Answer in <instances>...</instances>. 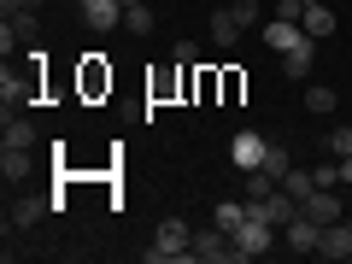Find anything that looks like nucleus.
Wrapping results in <instances>:
<instances>
[{"label":"nucleus","instance_id":"c85d7f7f","mask_svg":"<svg viewBox=\"0 0 352 264\" xmlns=\"http://www.w3.org/2000/svg\"><path fill=\"white\" fill-rule=\"evenodd\" d=\"M12 47H18V30H12V18H6V24H0V53L12 59Z\"/></svg>","mask_w":352,"mask_h":264},{"label":"nucleus","instance_id":"f3484780","mask_svg":"<svg viewBox=\"0 0 352 264\" xmlns=\"http://www.w3.org/2000/svg\"><path fill=\"white\" fill-rule=\"evenodd\" d=\"M294 41H300V24H294V18H270V24H264V47L270 53H288Z\"/></svg>","mask_w":352,"mask_h":264},{"label":"nucleus","instance_id":"412c9836","mask_svg":"<svg viewBox=\"0 0 352 264\" xmlns=\"http://www.w3.org/2000/svg\"><path fill=\"white\" fill-rule=\"evenodd\" d=\"M282 188H288V194H294V200H305V194H311V188H317V176H311V170H300V164H294V170H288V176H282Z\"/></svg>","mask_w":352,"mask_h":264},{"label":"nucleus","instance_id":"2f4dec72","mask_svg":"<svg viewBox=\"0 0 352 264\" xmlns=\"http://www.w3.org/2000/svg\"><path fill=\"white\" fill-rule=\"evenodd\" d=\"M300 6H317V0H300Z\"/></svg>","mask_w":352,"mask_h":264},{"label":"nucleus","instance_id":"393cba45","mask_svg":"<svg viewBox=\"0 0 352 264\" xmlns=\"http://www.w3.org/2000/svg\"><path fill=\"white\" fill-rule=\"evenodd\" d=\"M329 153H335V159H352V124L329 129Z\"/></svg>","mask_w":352,"mask_h":264},{"label":"nucleus","instance_id":"f03ea898","mask_svg":"<svg viewBox=\"0 0 352 264\" xmlns=\"http://www.w3.org/2000/svg\"><path fill=\"white\" fill-rule=\"evenodd\" d=\"M41 65H47V53L41 47H30V71H12V65H6V71H0V100L12 106H36V94H41Z\"/></svg>","mask_w":352,"mask_h":264},{"label":"nucleus","instance_id":"7c9ffc66","mask_svg":"<svg viewBox=\"0 0 352 264\" xmlns=\"http://www.w3.org/2000/svg\"><path fill=\"white\" fill-rule=\"evenodd\" d=\"M340 182H346V188H352V159H340Z\"/></svg>","mask_w":352,"mask_h":264},{"label":"nucleus","instance_id":"423d86ee","mask_svg":"<svg viewBox=\"0 0 352 264\" xmlns=\"http://www.w3.org/2000/svg\"><path fill=\"white\" fill-rule=\"evenodd\" d=\"M311 65H317V36L300 30V41L282 53V76H288V82H311Z\"/></svg>","mask_w":352,"mask_h":264},{"label":"nucleus","instance_id":"1a4fd4ad","mask_svg":"<svg viewBox=\"0 0 352 264\" xmlns=\"http://www.w3.org/2000/svg\"><path fill=\"white\" fill-rule=\"evenodd\" d=\"M124 0H82V24L100 30V36H112V30H124Z\"/></svg>","mask_w":352,"mask_h":264},{"label":"nucleus","instance_id":"20e7f679","mask_svg":"<svg viewBox=\"0 0 352 264\" xmlns=\"http://www.w3.org/2000/svg\"><path fill=\"white\" fill-rule=\"evenodd\" d=\"M47 212H59V206L41 200V194H12V206H6V235H12V229H36Z\"/></svg>","mask_w":352,"mask_h":264},{"label":"nucleus","instance_id":"cd10ccee","mask_svg":"<svg viewBox=\"0 0 352 264\" xmlns=\"http://www.w3.org/2000/svg\"><path fill=\"white\" fill-rule=\"evenodd\" d=\"M170 59H176V65H188V71H194V65H200V47H194V41H176V53H170Z\"/></svg>","mask_w":352,"mask_h":264},{"label":"nucleus","instance_id":"dca6fc26","mask_svg":"<svg viewBox=\"0 0 352 264\" xmlns=\"http://www.w3.org/2000/svg\"><path fill=\"white\" fill-rule=\"evenodd\" d=\"M30 170H36L30 147H0V176H6V182H30Z\"/></svg>","mask_w":352,"mask_h":264},{"label":"nucleus","instance_id":"4be33fe9","mask_svg":"<svg viewBox=\"0 0 352 264\" xmlns=\"http://www.w3.org/2000/svg\"><path fill=\"white\" fill-rule=\"evenodd\" d=\"M264 170H270V176H276V182H282V176L294 170V153H288V147H276V141H270V153H264Z\"/></svg>","mask_w":352,"mask_h":264},{"label":"nucleus","instance_id":"b1692460","mask_svg":"<svg viewBox=\"0 0 352 264\" xmlns=\"http://www.w3.org/2000/svg\"><path fill=\"white\" fill-rule=\"evenodd\" d=\"M12 30H18V41H36L41 36V12H12Z\"/></svg>","mask_w":352,"mask_h":264},{"label":"nucleus","instance_id":"a878e982","mask_svg":"<svg viewBox=\"0 0 352 264\" xmlns=\"http://www.w3.org/2000/svg\"><path fill=\"white\" fill-rule=\"evenodd\" d=\"M317 188H335V182H340V159H329V164H317Z\"/></svg>","mask_w":352,"mask_h":264},{"label":"nucleus","instance_id":"a211bd4d","mask_svg":"<svg viewBox=\"0 0 352 264\" xmlns=\"http://www.w3.org/2000/svg\"><path fill=\"white\" fill-rule=\"evenodd\" d=\"M212 223H217V229H229V235H235V229L247 223V200H217V206H212Z\"/></svg>","mask_w":352,"mask_h":264},{"label":"nucleus","instance_id":"473e14b6","mask_svg":"<svg viewBox=\"0 0 352 264\" xmlns=\"http://www.w3.org/2000/svg\"><path fill=\"white\" fill-rule=\"evenodd\" d=\"M124 6H141V0H124Z\"/></svg>","mask_w":352,"mask_h":264},{"label":"nucleus","instance_id":"0eeeda50","mask_svg":"<svg viewBox=\"0 0 352 264\" xmlns=\"http://www.w3.org/2000/svg\"><path fill=\"white\" fill-rule=\"evenodd\" d=\"M311 258H329V264H346L352 258V223H346V217H340V223H323Z\"/></svg>","mask_w":352,"mask_h":264},{"label":"nucleus","instance_id":"7ed1b4c3","mask_svg":"<svg viewBox=\"0 0 352 264\" xmlns=\"http://www.w3.org/2000/svg\"><path fill=\"white\" fill-rule=\"evenodd\" d=\"M276 235H282V229H270L264 217H247V223H241L235 235H229V241H235V264H247V258H264V252L276 247Z\"/></svg>","mask_w":352,"mask_h":264},{"label":"nucleus","instance_id":"9b49d317","mask_svg":"<svg viewBox=\"0 0 352 264\" xmlns=\"http://www.w3.org/2000/svg\"><path fill=\"white\" fill-rule=\"evenodd\" d=\"M300 30H305V36H317V41H329L340 30V12L329 6V0H317V6H305V12H300Z\"/></svg>","mask_w":352,"mask_h":264},{"label":"nucleus","instance_id":"aec40b11","mask_svg":"<svg viewBox=\"0 0 352 264\" xmlns=\"http://www.w3.org/2000/svg\"><path fill=\"white\" fill-rule=\"evenodd\" d=\"M153 18H159V12L141 0V6H129V12H124V30H129V36H153Z\"/></svg>","mask_w":352,"mask_h":264},{"label":"nucleus","instance_id":"c756f323","mask_svg":"<svg viewBox=\"0 0 352 264\" xmlns=\"http://www.w3.org/2000/svg\"><path fill=\"white\" fill-rule=\"evenodd\" d=\"M36 6H41V0H0V12H6V18H12V12H36Z\"/></svg>","mask_w":352,"mask_h":264},{"label":"nucleus","instance_id":"4468645a","mask_svg":"<svg viewBox=\"0 0 352 264\" xmlns=\"http://www.w3.org/2000/svg\"><path fill=\"white\" fill-rule=\"evenodd\" d=\"M300 212L317 217V223H340V217H346V212H340V200H335V188H311L300 200Z\"/></svg>","mask_w":352,"mask_h":264},{"label":"nucleus","instance_id":"bb28decb","mask_svg":"<svg viewBox=\"0 0 352 264\" xmlns=\"http://www.w3.org/2000/svg\"><path fill=\"white\" fill-rule=\"evenodd\" d=\"M258 12H264L258 0H235V18H241V24H247V30H252V24H258Z\"/></svg>","mask_w":352,"mask_h":264},{"label":"nucleus","instance_id":"6ab92c4d","mask_svg":"<svg viewBox=\"0 0 352 264\" xmlns=\"http://www.w3.org/2000/svg\"><path fill=\"white\" fill-rule=\"evenodd\" d=\"M305 112L329 118V112H335V88H329V82H311V88H305Z\"/></svg>","mask_w":352,"mask_h":264},{"label":"nucleus","instance_id":"2eb2a0df","mask_svg":"<svg viewBox=\"0 0 352 264\" xmlns=\"http://www.w3.org/2000/svg\"><path fill=\"white\" fill-rule=\"evenodd\" d=\"M317 235H323V223H317V217H294L288 229H282V241H288V252H317Z\"/></svg>","mask_w":352,"mask_h":264},{"label":"nucleus","instance_id":"39448f33","mask_svg":"<svg viewBox=\"0 0 352 264\" xmlns=\"http://www.w3.org/2000/svg\"><path fill=\"white\" fill-rule=\"evenodd\" d=\"M194 264H235V241H229V229H200L194 235Z\"/></svg>","mask_w":352,"mask_h":264},{"label":"nucleus","instance_id":"5701e85b","mask_svg":"<svg viewBox=\"0 0 352 264\" xmlns=\"http://www.w3.org/2000/svg\"><path fill=\"white\" fill-rule=\"evenodd\" d=\"M217 82H223V106H235V100H241V88H247V76L229 65V71H217Z\"/></svg>","mask_w":352,"mask_h":264},{"label":"nucleus","instance_id":"9d476101","mask_svg":"<svg viewBox=\"0 0 352 264\" xmlns=\"http://www.w3.org/2000/svg\"><path fill=\"white\" fill-rule=\"evenodd\" d=\"M76 88H82V100H100V94H112V65H106L100 53H88V59H82V76H76Z\"/></svg>","mask_w":352,"mask_h":264},{"label":"nucleus","instance_id":"f257e3e1","mask_svg":"<svg viewBox=\"0 0 352 264\" xmlns=\"http://www.w3.org/2000/svg\"><path fill=\"white\" fill-rule=\"evenodd\" d=\"M147 264H194V229L182 223V217H164L159 235H153V247L141 252Z\"/></svg>","mask_w":352,"mask_h":264},{"label":"nucleus","instance_id":"f8f14e48","mask_svg":"<svg viewBox=\"0 0 352 264\" xmlns=\"http://www.w3.org/2000/svg\"><path fill=\"white\" fill-rule=\"evenodd\" d=\"M36 141H41L36 118H24V112H12V106H6V129H0V147H36Z\"/></svg>","mask_w":352,"mask_h":264},{"label":"nucleus","instance_id":"6e6552de","mask_svg":"<svg viewBox=\"0 0 352 264\" xmlns=\"http://www.w3.org/2000/svg\"><path fill=\"white\" fill-rule=\"evenodd\" d=\"M264 153H270V141H264V135H252V129H241V135L229 141V164H235L241 176H247V170H258V164H264Z\"/></svg>","mask_w":352,"mask_h":264},{"label":"nucleus","instance_id":"ddd939ff","mask_svg":"<svg viewBox=\"0 0 352 264\" xmlns=\"http://www.w3.org/2000/svg\"><path fill=\"white\" fill-rule=\"evenodd\" d=\"M206 36H212V47H235V41L247 36V24L235 18V6H223V12H212V24H206Z\"/></svg>","mask_w":352,"mask_h":264}]
</instances>
